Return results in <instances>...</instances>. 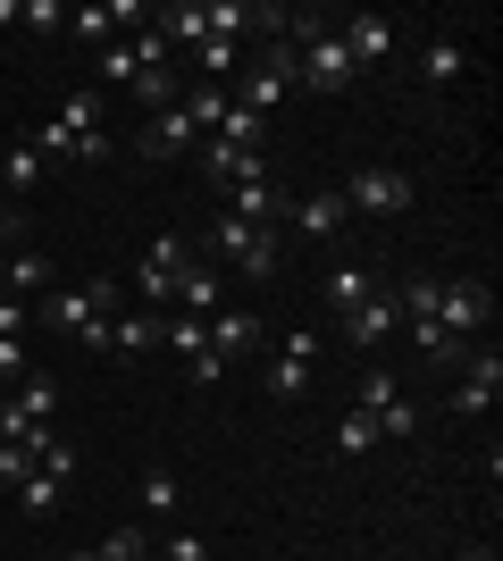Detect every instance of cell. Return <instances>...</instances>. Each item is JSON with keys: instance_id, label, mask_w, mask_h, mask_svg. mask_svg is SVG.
<instances>
[{"instance_id": "obj_15", "label": "cell", "mask_w": 503, "mask_h": 561, "mask_svg": "<svg viewBox=\"0 0 503 561\" xmlns=\"http://www.w3.org/2000/svg\"><path fill=\"white\" fill-rule=\"evenodd\" d=\"M261 344V310H210V360H243V352Z\"/></svg>"}, {"instance_id": "obj_27", "label": "cell", "mask_w": 503, "mask_h": 561, "mask_svg": "<svg viewBox=\"0 0 503 561\" xmlns=\"http://www.w3.org/2000/svg\"><path fill=\"white\" fill-rule=\"evenodd\" d=\"M135 101H144V110H176V101H185L176 59H168V68H135Z\"/></svg>"}, {"instance_id": "obj_5", "label": "cell", "mask_w": 503, "mask_h": 561, "mask_svg": "<svg viewBox=\"0 0 503 561\" xmlns=\"http://www.w3.org/2000/svg\"><path fill=\"white\" fill-rule=\"evenodd\" d=\"M353 411H369V420H378V445H411V436H420V411H411V394L395 386V369H361Z\"/></svg>"}, {"instance_id": "obj_19", "label": "cell", "mask_w": 503, "mask_h": 561, "mask_svg": "<svg viewBox=\"0 0 503 561\" xmlns=\"http://www.w3.org/2000/svg\"><path fill=\"white\" fill-rule=\"evenodd\" d=\"M59 494H68V469H50V461H34V469L18 478V503H25L34 519H50V512H59Z\"/></svg>"}, {"instance_id": "obj_29", "label": "cell", "mask_w": 503, "mask_h": 561, "mask_svg": "<svg viewBox=\"0 0 503 561\" xmlns=\"http://www.w3.org/2000/svg\"><path fill=\"white\" fill-rule=\"evenodd\" d=\"M34 285H50L43 252H9V260H0V294H34Z\"/></svg>"}, {"instance_id": "obj_37", "label": "cell", "mask_w": 503, "mask_h": 561, "mask_svg": "<svg viewBox=\"0 0 503 561\" xmlns=\"http://www.w3.org/2000/svg\"><path fill=\"white\" fill-rule=\"evenodd\" d=\"M160 561H210V545L193 537V528H176V537H168V545H160Z\"/></svg>"}, {"instance_id": "obj_11", "label": "cell", "mask_w": 503, "mask_h": 561, "mask_svg": "<svg viewBox=\"0 0 503 561\" xmlns=\"http://www.w3.org/2000/svg\"><path fill=\"white\" fill-rule=\"evenodd\" d=\"M286 227L302 234V243H335V227H344V193H335V185L302 193V202H294V210H286Z\"/></svg>"}, {"instance_id": "obj_26", "label": "cell", "mask_w": 503, "mask_h": 561, "mask_svg": "<svg viewBox=\"0 0 503 561\" xmlns=\"http://www.w3.org/2000/svg\"><path fill=\"white\" fill-rule=\"evenodd\" d=\"M68 561H151V528H118V537L84 545V553H68Z\"/></svg>"}, {"instance_id": "obj_12", "label": "cell", "mask_w": 503, "mask_h": 561, "mask_svg": "<svg viewBox=\"0 0 503 561\" xmlns=\"http://www.w3.org/2000/svg\"><path fill=\"white\" fill-rule=\"evenodd\" d=\"M311 352H319V335H311V328H294L286 352L268 360V394H277V402H294L302 386H311Z\"/></svg>"}, {"instance_id": "obj_30", "label": "cell", "mask_w": 503, "mask_h": 561, "mask_svg": "<svg viewBox=\"0 0 503 561\" xmlns=\"http://www.w3.org/2000/svg\"><path fill=\"white\" fill-rule=\"evenodd\" d=\"M160 344L185 352V360H202V352H210V319H185V310H176V319H160Z\"/></svg>"}, {"instance_id": "obj_6", "label": "cell", "mask_w": 503, "mask_h": 561, "mask_svg": "<svg viewBox=\"0 0 503 561\" xmlns=\"http://www.w3.org/2000/svg\"><path fill=\"white\" fill-rule=\"evenodd\" d=\"M193 260H202V252H193L185 234H151V252L135 260V294L151 302V319H160V302H176V277H185Z\"/></svg>"}, {"instance_id": "obj_36", "label": "cell", "mask_w": 503, "mask_h": 561, "mask_svg": "<svg viewBox=\"0 0 503 561\" xmlns=\"http://www.w3.org/2000/svg\"><path fill=\"white\" fill-rule=\"evenodd\" d=\"M135 68H144V59H135V34L101 50V76H110V84H135Z\"/></svg>"}, {"instance_id": "obj_38", "label": "cell", "mask_w": 503, "mask_h": 561, "mask_svg": "<svg viewBox=\"0 0 503 561\" xmlns=\"http://www.w3.org/2000/svg\"><path fill=\"white\" fill-rule=\"evenodd\" d=\"M18 377H25V344H18V335H0V386H18Z\"/></svg>"}, {"instance_id": "obj_23", "label": "cell", "mask_w": 503, "mask_h": 561, "mask_svg": "<svg viewBox=\"0 0 503 561\" xmlns=\"http://www.w3.org/2000/svg\"><path fill=\"white\" fill-rule=\"evenodd\" d=\"M151 344H160V319L126 302L118 319H110V352H118V360H126V352H151Z\"/></svg>"}, {"instance_id": "obj_7", "label": "cell", "mask_w": 503, "mask_h": 561, "mask_svg": "<svg viewBox=\"0 0 503 561\" xmlns=\"http://www.w3.org/2000/svg\"><path fill=\"white\" fill-rule=\"evenodd\" d=\"M487 319H495V294L479 277H436V328L454 335V344H470Z\"/></svg>"}, {"instance_id": "obj_8", "label": "cell", "mask_w": 503, "mask_h": 561, "mask_svg": "<svg viewBox=\"0 0 503 561\" xmlns=\"http://www.w3.org/2000/svg\"><path fill=\"white\" fill-rule=\"evenodd\" d=\"M344 193V218H403L411 210V176L403 168H353V185H335Z\"/></svg>"}, {"instance_id": "obj_28", "label": "cell", "mask_w": 503, "mask_h": 561, "mask_svg": "<svg viewBox=\"0 0 503 561\" xmlns=\"http://www.w3.org/2000/svg\"><path fill=\"white\" fill-rule=\"evenodd\" d=\"M361 453H378V420H369V411H344V420H335V461H361Z\"/></svg>"}, {"instance_id": "obj_42", "label": "cell", "mask_w": 503, "mask_h": 561, "mask_svg": "<svg viewBox=\"0 0 503 561\" xmlns=\"http://www.w3.org/2000/svg\"><path fill=\"white\" fill-rule=\"evenodd\" d=\"M0 260H9V252H0Z\"/></svg>"}, {"instance_id": "obj_41", "label": "cell", "mask_w": 503, "mask_h": 561, "mask_svg": "<svg viewBox=\"0 0 503 561\" xmlns=\"http://www.w3.org/2000/svg\"><path fill=\"white\" fill-rule=\"evenodd\" d=\"M0 402H9V386H0Z\"/></svg>"}, {"instance_id": "obj_32", "label": "cell", "mask_w": 503, "mask_h": 561, "mask_svg": "<svg viewBox=\"0 0 503 561\" xmlns=\"http://www.w3.org/2000/svg\"><path fill=\"white\" fill-rule=\"evenodd\" d=\"M193 59H202V76H210L218 93H227V84H236V76H243V50H236V43H202V50H193Z\"/></svg>"}, {"instance_id": "obj_40", "label": "cell", "mask_w": 503, "mask_h": 561, "mask_svg": "<svg viewBox=\"0 0 503 561\" xmlns=\"http://www.w3.org/2000/svg\"><path fill=\"white\" fill-rule=\"evenodd\" d=\"M461 561H495V553H487V545H470V553H461Z\"/></svg>"}, {"instance_id": "obj_17", "label": "cell", "mask_w": 503, "mask_h": 561, "mask_svg": "<svg viewBox=\"0 0 503 561\" xmlns=\"http://www.w3.org/2000/svg\"><path fill=\"white\" fill-rule=\"evenodd\" d=\"M403 328V302H395V294H369V302L353 310V319H344V344H361V352H378L386 335Z\"/></svg>"}, {"instance_id": "obj_35", "label": "cell", "mask_w": 503, "mask_h": 561, "mask_svg": "<svg viewBox=\"0 0 503 561\" xmlns=\"http://www.w3.org/2000/svg\"><path fill=\"white\" fill-rule=\"evenodd\" d=\"M218 110H227V93H218V84H193V93H185V117L202 126V135L218 126Z\"/></svg>"}, {"instance_id": "obj_13", "label": "cell", "mask_w": 503, "mask_h": 561, "mask_svg": "<svg viewBox=\"0 0 503 561\" xmlns=\"http://www.w3.org/2000/svg\"><path fill=\"white\" fill-rule=\"evenodd\" d=\"M144 151H151V160H176V151H202V126L185 117V101H176V110H151V117H144Z\"/></svg>"}, {"instance_id": "obj_33", "label": "cell", "mask_w": 503, "mask_h": 561, "mask_svg": "<svg viewBox=\"0 0 503 561\" xmlns=\"http://www.w3.org/2000/svg\"><path fill=\"white\" fill-rule=\"evenodd\" d=\"M144 503H151V519H176V503H185L176 469H144Z\"/></svg>"}, {"instance_id": "obj_14", "label": "cell", "mask_w": 503, "mask_h": 561, "mask_svg": "<svg viewBox=\"0 0 503 561\" xmlns=\"http://www.w3.org/2000/svg\"><path fill=\"white\" fill-rule=\"evenodd\" d=\"M369 294H378V277H369V268H353V260H335V268H328V285H319V302H328V319H335V328H344V319H353V310L369 302Z\"/></svg>"}, {"instance_id": "obj_22", "label": "cell", "mask_w": 503, "mask_h": 561, "mask_svg": "<svg viewBox=\"0 0 503 561\" xmlns=\"http://www.w3.org/2000/svg\"><path fill=\"white\" fill-rule=\"evenodd\" d=\"M168 310H185V319H210V310H218V268H210V260H193L185 277H176V302H168Z\"/></svg>"}, {"instance_id": "obj_34", "label": "cell", "mask_w": 503, "mask_h": 561, "mask_svg": "<svg viewBox=\"0 0 503 561\" xmlns=\"http://www.w3.org/2000/svg\"><path fill=\"white\" fill-rule=\"evenodd\" d=\"M18 25H34V34H68V9H59V0H18Z\"/></svg>"}, {"instance_id": "obj_3", "label": "cell", "mask_w": 503, "mask_h": 561, "mask_svg": "<svg viewBox=\"0 0 503 561\" xmlns=\"http://www.w3.org/2000/svg\"><path fill=\"white\" fill-rule=\"evenodd\" d=\"M193 252H202V260H227V268H236V277H252V285H268V277H277V252H286V243H277V227H243V218H218V227L202 234Z\"/></svg>"}, {"instance_id": "obj_20", "label": "cell", "mask_w": 503, "mask_h": 561, "mask_svg": "<svg viewBox=\"0 0 503 561\" xmlns=\"http://www.w3.org/2000/svg\"><path fill=\"white\" fill-rule=\"evenodd\" d=\"M227 218H243V227H277V218H286V193H277V185H236V193H227Z\"/></svg>"}, {"instance_id": "obj_24", "label": "cell", "mask_w": 503, "mask_h": 561, "mask_svg": "<svg viewBox=\"0 0 503 561\" xmlns=\"http://www.w3.org/2000/svg\"><path fill=\"white\" fill-rule=\"evenodd\" d=\"M420 68H428V84H461V68H470V50H461V34H428V50H420Z\"/></svg>"}, {"instance_id": "obj_21", "label": "cell", "mask_w": 503, "mask_h": 561, "mask_svg": "<svg viewBox=\"0 0 503 561\" xmlns=\"http://www.w3.org/2000/svg\"><path fill=\"white\" fill-rule=\"evenodd\" d=\"M210 142H227V151H268V117H252V110H218V126H210Z\"/></svg>"}, {"instance_id": "obj_2", "label": "cell", "mask_w": 503, "mask_h": 561, "mask_svg": "<svg viewBox=\"0 0 503 561\" xmlns=\"http://www.w3.org/2000/svg\"><path fill=\"white\" fill-rule=\"evenodd\" d=\"M126 302H135V294H126L118 277H93L84 294H50V302H43V319H50L59 335H76L84 352H110V319H118Z\"/></svg>"}, {"instance_id": "obj_25", "label": "cell", "mask_w": 503, "mask_h": 561, "mask_svg": "<svg viewBox=\"0 0 503 561\" xmlns=\"http://www.w3.org/2000/svg\"><path fill=\"white\" fill-rule=\"evenodd\" d=\"M43 185V151H34V142H9V151H0V193H34Z\"/></svg>"}, {"instance_id": "obj_4", "label": "cell", "mask_w": 503, "mask_h": 561, "mask_svg": "<svg viewBox=\"0 0 503 561\" xmlns=\"http://www.w3.org/2000/svg\"><path fill=\"white\" fill-rule=\"evenodd\" d=\"M286 93H302V84H294V43H268L261 59H243V76L227 84V101H236V110H252V117H268Z\"/></svg>"}, {"instance_id": "obj_1", "label": "cell", "mask_w": 503, "mask_h": 561, "mask_svg": "<svg viewBox=\"0 0 503 561\" xmlns=\"http://www.w3.org/2000/svg\"><path fill=\"white\" fill-rule=\"evenodd\" d=\"M34 151H43V168L50 160H76V168H93V160H110V126H101V93H68L59 110L34 126Z\"/></svg>"}, {"instance_id": "obj_39", "label": "cell", "mask_w": 503, "mask_h": 561, "mask_svg": "<svg viewBox=\"0 0 503 561\" xmlns=\"http://www.w3.org/2000/svg\"><path fill=\"white\" fill-rule=\"evenodd\" d=\"M9 227H18V218H9V193H0V234H9Z\"/></svg>"}, {"instance_id": "obj_18", "label": "cell", "mask_w": 503, "mask_h": 561, "mask_svg": "<svg viewBox=\"0 0 503 561\" xmlns=\"http://www.w3.org/2000/svg\"><path fill=\"white\" fill-rule=\"evenodd\" d=\"M335 43H344V59H353V68H378V59H395V18H353Z\"/></svg>"}, {"instance_id": "obj_9", "label": "cell", "mask_w": 503, "mask_h": 561, "mask_svg": "<svg viewBox=\"0 0 503 561\" xmlns=\"http://www.w3.org/2000/svg\"><path fill=\"white\" fill-rule=\"evenodd\" d=\"M59 420V386H50L43 369H25L18 386H9V402H0V436H34V427Z\"/></svg>"}, {"instance_id": "obj_31", "label": "cell", "mask_w": 503, "mask_h": 561, "mask_svg": "<svg viewBox=\"0 0 503 561\" xmlns=\"http://www.w3.org/2000/svg\"><path fill=\"white\" fill-rule=\"evenodd\" d=\"M411 344H420V352H428V360H436V369H454V360H470V344H454V335H445V328H436V319H411Z\"/></svg>"}, {"instance_id": "obj_16", "label": "cell", "mask_w": 503, "mask_h": 561, "mask_svg": "<svg viewBox=\"0 0 503 561\" xmlns=\"http://www.w3.org/2000/svg\"><path fill=\"white\" fill-rule=\"evenodd\" d=\"M495 394H503V360H495V352H487V360H461V386H454V411H461V420L495 411Z\"/></svg>"}, {"instance_id": "obj_10", "label": "cell", "mask_w": 503, "mask_h": 561, "mask_svg": "<svg viewBox=\"0 0 503 561\" xmlns=\"http://www.w3.org/2000/svg\"><path fill=\"white\" fill-rule=\"evenodd\" d=\"M202 176H210L218 193H236V185H268V151H227V142L202 135Z\"/></svg>"}]
</instances>
